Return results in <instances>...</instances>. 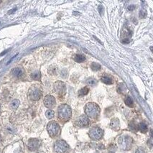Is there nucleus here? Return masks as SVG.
Masks as SVG:
<instances>
[{
	"mask_svg": "<svg viewBox=\"0 0 153 153\" xmlns=\"http://www.w3.org/2000/svg\"><path fill=\"white\" fill-rule=\"evenodd\" d=\"M12 74L14 76L17 77V78H20L23 76V73H24V71L22 68H14L12 71Z\"/></svg>",
	"mask_w": 153,
	"mask_h": 153,
	"instance_id": "nucleus-14",
	"label": "nucleus"
},
{
	"mask_svg": "<svg viewBox=\"0 0 153 153\" xmlns=\"http://www.w3.org/2000/svg\"><path fill=\"white\" fill-rule=\"evenodd\" d=\"M40 144V142L38 139L31 138L28 140L27 147L30 151H35L39 148Z\"/></svg>",
	"mask_w": 153,
	"mask_h": 153,
	"instance_id": "nucleus-9",
	"label": "nucleus"
},
{
	"mask_svg": "<svg viewBox=\"0 0 153 153\" xmlns=\"http://www.w3.org/2000/svg\"><path fill=\"white\" fill-rule=\"evenodd\" d=\"M20 104V102L19 100L15 99V100H13V101L10 103V109H12V110H16V109L19 107Z\"/></svg>",
	"mask_w": 153,
	"mask_h": 153,
	"instance_id": "nucleus-16",
	"label": "nucleus"
},
{
	"mask_svg": "<svg viewBox=\"0 0 153 153\" xmlns=\"http://www.w3.org/2000/svg\"><path fill=\"white\" fill-rule=\"evenodd\" d=\"M89 92V88L88 87H84L83 88H81V90H79L78 91V95L80 96H86L88 93Z\"/></svg>",
	"mask_w": 153,
	"mask_h": 153,
	"instance_id": "nucleus-20",
	"label": "nucleus"
},
{
	"mask_svg": "<svg viewBox=\"0 0 153 153\" xmlns=\"http://www.w3.org/2000/svg\"><path fill=\"white\" fill-rule=\"evenodd\" d=\"M89 137L93 140H99L103 136V130L97 126L93 127L89 131Z\"/></svg>",
	"mask_w": 153,
	"mask_h": 153,
	"instance_id": "nucleus-7",
	"label": "nucleus"
},
{
	"mask_svg": "<svg viewBox=\"0 0 153 153\" xmlns=\"http://www.w3.org/2000/svg\"><path fill=\"white\" fill-rule=\"evenodd\" d=\"M138 129H139L141 132H142V133H146V132L147 131L148 128H147V124H146L145 123L142 122V123H140V124L138 125Z\"/></svg>",
	"mask_w": 153,
	"mask_h": 153,
	"instance_id": "nucleus-17",
	"label": "nucleus"
},
{
	"mask_svg": "<svg viewBox=\"0 0 153 153\" xmlns=\"http://www.w3.org/2000/svg\"><path fill=\"white\" fill-rule=\"evenodd\" d=\"M86 115L91 119H97L100 114V107L95 103H88L85 106Z\"/></svg>",
	"mask_w": 153,
	"mask_h": 153,
	"instance_id": "nucleus-1",
	"label": "nucleus"
},
{
	"mask_svg": "<svg viewBox=\"0 0 153 153\" xmlns=\"http://www.w3.org/2000/svg\"><path fill=\"white\" fill-rule=\"evenodd\" d=\"M1 142H2V137L0 136V143H1Z\"/></svg>",
	"mask_w": 153,
	"mask_h": 153,
	"instance_id": "nucleus-32",
	"label": "nucleus"
},
{
	"mask_svg": "<svg viewBox=\"0 0 153 153\" xmlns=\"http://www.w3.org/2000/svg\"><path fill=\"white\" fill-rule=\"evenodd\" d=\"M129 129L131 130L132 131H137V127L136 124L133 121L129 124Z\"/></svg>",
	"mask_w": 153,
	"mask_h": 153,
	"instance_id": "nucleus-25",
	"label": "nucleus"
},
{
	"mask_svg": "<svg viewBox=\"0 0 153 153\" xmlns=\"http://www.w3.org/2000/svg\"><path fill=\"white\" fill-rule=\"evenodd\" d=\"M101 81L103 83H104L105 84H107V85H111V84L114 83L113 78L109 74H104L101 77Z\"/></svg>",
	"mask_w": 153,
	"mask_h": 153,
	"instance_id": "nucleus-12",
	"label": "nucleus"
},
{
	"mask_svg": "<svg viewBox=\"0 0 153 153\" xmlns=\"http://www.w3.org/2000/svg\"><path fill=\"white\" fill-rule=\"evenodd\" d=\"M54 115H55V113H54V111H53V110H51V109L48 110V111H46V113H45L46 117H47L48 119H49L53 118V117H54Z\"/></svg>",
	"mask_w": 153,
	"mask_h": 153,
	"instance_id": "nucleus-23",
	"label": "nucleus"
},
{
	"mask_svg": "<svg viewBox=\"0 0 153 153\" xmlns=\"http://www.w3.org/2000/svg\"><path fill=\"white\" fill-rule=\"evenodd\" d=\"M31 77H32V78H33V80L38 81V80L40 79V77H41L40 73L39 71H35V73H33L31 74Z\"/></svg>",
	"mask_w": 153,
	"mask_h": 153,
	"instance_id": "nucleus-22",
	"label": "nucleus"
},
{
	"mask_svg": "<svg viewBox=\"0 0 153 153\" xmlns=\"http://www.w3.org/2000/svg\"><path fill=\"white\" fill-rule=\"evenodd\" d=\"M0 109H1V106H0Z\"/></svg>",
	"mask_w": 153,
	"mask_h": 153,
	"instance_id": "nucleus-33",
	"label": "nucleus"
},
{
	"mask_svg": "<svg viewBox=\"0 0 153 153\" xmlns=\"http://www.w3.org/2000/svg\"><path fill=\"white\" fill-rule=\"evenodd\" d=\"M101 66L99 63H92V64L91 65V68L93 71H99L101 69Z\"/></svg>",
	"mask_w": 153,
	"mask_h": 153,
	"instance_id": "nucleus-21",
	"label": "nucleus"
},
{
	"mask_svg": "<svg viewBox=\"0 0 153 153\" xmlns=\"http://www.w3.org/2000/svg\"><path fill=\"white\" fill-rule=\"evenodd\" d=\"M69 149V145L64 140H58L54 144V150L57 153H66Z\"/></svg>",
	"mask_w": 153,
	"mask_h": 153,
	"instance_id": "nucleus-5",
	"label": "nucleus"
},
{
	"mask_svg": "<svg viewBox=\"0 0 153 153\" xmlns=\"http://www.w3.org/2000/svg\"><path fill=\"white\" fill-rule=\"evenodd\" d=\"M47 130L49 135L51 137H55L60 134V126L58 122L55 121H51L48 124Z\"/></svg>",
	"mask_w": 153,
	"mask_h": 153,
	"instance_id": "nucleus-4",
	"label": "nucleus"
},
{
	"mask_svg": "<svg viewBox=\"0 0 153 153\" xmlns=\"http://www.w3.org/2000/svg\"><path fill=\"white\" fill-rule=\"evenodd\" d=\"M86 83H87V85H88V86H94L96 85L97 81H96V78L91 77V78H89L87 79Z\"/></svg>",
	"mask_w": 153,
	"mask_h": 153,
	"instance_id": "nucleus-19",
	"label": "nucleus"
},
{
	"mask_svg": "<svg viewBox=\"0 0 153 153\" xmlns=\"http://www.w3.org/2000/svg\"><path fill=\"white\" fill-rule=\"evenodd\" d=\"M85 56L81 54H76L73 56V60L77 63H82L85 60Z\"/></svg>",
	"mask_w": 153,
	"mask_h": 153,
	"instance_id": "nucleus-15",
	"label": "nucleus"
},
{
	"mask_svg": "<svg viewBox=\"0 0 153 153\" xmlns=\"http://www.w3.org/2000/svg\"><path fill=\"white\" fill-rule=\"evenodd\" d=\"M16 10H17V8H15V9H13V10H10L9 12H8V14H9V15L12 14V13H14V12L16 11Z\"/></svg>",
	"mask_w": 153,
	"mask_h": 153,
	"instance_id": "nucleus-30",
	"label": "nucleus"
},
{
	"mask_svg": "<svg viewBox=\"0 0 153 153\" xmlns=\"http://www.w3.org/2000/svg\"><path fill=\"white\" fill-rule=\"evenodd\" d=\"M53 88H54V91L59 96L62 97L66 94V86L65 83H63L62 81H57L56 83H54Z\"/></svg>",
	"mask_w": 153,
	"mask_h": 153,
	"instance_id": "nucleus-6",
	"label": "nucleus"
},
{
	"mask_svg": "<svg viewBox=\"0 0 153 153\" xmlns=\"http://www.w3.org/2000/svg\"><path fill=\"white\" fill-rule=\"evenodd\" d=\"M111 128L115 131H117L119 129V120L117 118L112 119L110 123Z\"/></svg>",
	"mask_w": 153,
	"mask_h": 153,
	"instance_id": "nucleus-13",
	"label": "nucleus"
},
{
	"mask_svg": "<svg viewBox=\"0 0 153 153\" xmlns=\"http://www.w3.org/2000/svg\"><path fill=\"white\" fill-rule=\"evenodd\" d=\"M98 11H99L100 15H102V14H103V12H104V7H103V6L100 5V6L98 7Z\"/></svg>",
	"mask_w": 153,
	"mask_h": 153,
	"instance_id": "nucleus-28",
	"label": "nucleus"
},
{
	"mask_svg": "<svg viewBox=\"0 0 153 153\" xmlns=\"http://www.w3.org/2000/svg\"><path fill=\"white\" fill-rule=\"evenodd\" d=\"M0 3H1V1H0Z\"/></svg>",
	"mask_w": 153,
	"mask_h": 153,
	"instance_id": "nucleus-34",
	"label": "nucleus"
},
{
	"mask_svg": "<svg viewBox=\"0 0 153 153\" xmlns=\"http://www.w3.org/2000/svg\"><path fill=\"white\" fill-rule=\"evenodd\" d=\"M135 8H136V7H135L134 5H130V6L128 7V10H130V11H133Z\"/></svg>",
	"mask_w": 153,
	"mask_h": 153,
	"instance_id": "nucleus-29",
	"label": "nucleus"
},
{
	"mask_svg": "<svg viewBox=\"0 0 153 153\" xmlns=\"http://www.w3.org/2000/svg\"><path fill=\"white\" fill-rule=\"evenodd\" d=\"M133 143V139L131 137L127 135L121 136L118 139V144L123 150H129L131 149Z\"/></svg>",
	"mask_w": 153,
	"mask_h": 153,
	"instance_id": "nucleus-3",
	"label": "nucleus"
},
{
	"mask_svg": "<svg viewBox=\"0 0 153 153\" xmlns=\"http://www.w3.org/2000/svg\"><path fill=\"white\" fill-rule=\"evenodd\" d=\"M135 153H146V151H145V149H144V148H142V147H139V148L136 150Z\"/></svg>",
	"mask_w": 153,
	"mask_h": 153,
	"instance_id": "nucleus-27",
	"label": "nucleus"
},
{
	"mask_svg": "<svg viewBox=\"0 0 153 153\" xmlns=\"http://www.w3.org/2000/svg\"><path fill=\"white\" fill-rule=\"evenodd\" d=\"M7 50H6V51H5L4 53H1V55H3L4 54H5V53H7Z\"/></svg>",
	"mask_w": 153,
	"mask_h": 153,
	"instance_id": "nucleus-31",
	"label": "nucleus"
},
{
	"mask_svg": "<svg viewBox=\"0 0 153 153\" xmlns=\"http://www.w3.org/2000/svg\"><path fill=\"white\" fill-rule=\"evenodd\" d=\"M76 124L80 127L87 126L89 124V119L86 115H81L76 121Z\"/></svg>",
	"mask_w": 153,
	"mask_h": 153,
	"instance_id": "nucleus-10",
	"label": "nucleus"
},
{
	"mask_svg": "<svg viewBox=\"0 0 153 153\" xmlns=\"http://www.w3.org/2000/svg\"><path fill=\"white\" fill-rule=\"evenodd\" d=\"M139 15V17H140V18H144V17H146V15H147V12H146V10H140Z\"/></svg>",
	"mask_w": 153,
	"mask_h": 153,
	"instance_id": "nucleus-26",
	"label": "nucleus"
},
{
	"mask_svg": "<svg viewBox=\"0 0 153 153\" xmlns=\"http://www.w3.org/2000/svg\"><path fill=\"white\" fill-rule=\"evenodd\" d=\"M124 102L126 104V106H129V107H133L134 106V101L132 100V98L130 96H126L124 99Z\"/></svg>",
	"mask_w": 153,
	"mask_h": 153,
	"instance_id": "nucleus-18",
	"label": "nucleus"
},
{
	"mask_svg": "<svg viewBox=\"0 0 153 153\" xmlns=\"http://www.w3.org/2000/svg\"><path fill=\"white\" fill-rule=\"evenodd\" d=\"M124 89L126 90V86H125V85H124L123 83H121V84L118 85V88H117L118 92L122 93V92H124Z\"/></svg>",
	"mask_w": 153,
	"mask_h": 153,
	"instance_id": "nucleus-24",
	"label": "nucleus"
},
{
	"mask_svg": "<svg viewBox=\"0 0 153 153\" xmlns=\"http://www.w3.org/2000/svg\"><path fill=\"white\" fill-rule=\"evenodd\" d=\"M44 104L48 109H52L55 105V98L53 96L48 95L44 98Z\"/></svg>",
	"mask_w": 153,
	"mask_h": 153,
	"instance_id": "nucleus-11",
	"label": "nucleus"
},
{
	"mask_svg": "<svg viewBox=\"0 0 153 153\" xmlns=\"http://www.w3.org/2000/svg\"><path fill=\"white\" fill-rule=\"evenodd\" d=\"M30 97L34 101H38L42 97V91L39 88L32 87L30 90Z\"/></svg>",
	"mask_w": 153,
	"mask_h": 153,
	"instance_id": "nucleus-8",
	"label": "nucleus"
},
{
	"mask_svg": "<svg viewBox=\"0 0 153 153\" xmlns=\"http://www.w3.org/2000/svg\"><path fill=\"white\" fill-rule=\"evenodd\" d=\"M58 112L59 119L63 121H68L72 115L71 108L67 104H61L60 106H59Z\"/></svg>",
	"mask_w": 153,
	"mask_h": 153,
	"instance_id": "nucleus-2",
	"label": "nucleus"
}]
</instances>
